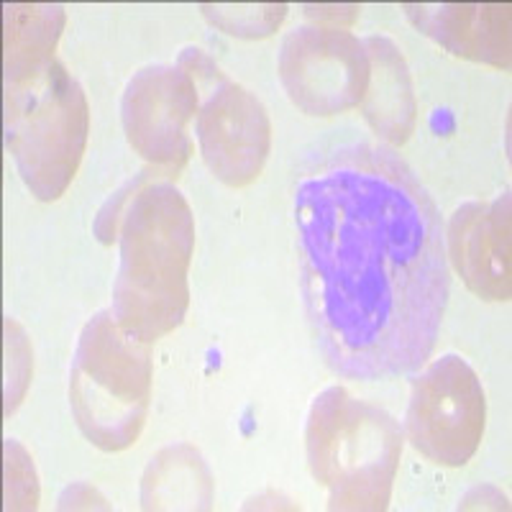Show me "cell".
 <instances>
[{
  "mask_svg": "<svg viewBox=\"0 0 512 512\" xmlns=\"http://www.w3.org/2000/svg\"><path fill=\"white\" fill-rule=\"evenodd\" d=\"M292 216L305 315L326 367L379 382L425 364L451 280L441 213L405 159L382 144L310 159Z\"/></svg>",
  "mask_w": 512,
  "mask_h": 512,
  "instance_id": "cell-1",
  "label": "cell"
},
{
  "mask_svg": "<svg viewBox=\"0 0 512 512\" xmlns=\"http://www.w3.org/2000/svg\"><path fill=\"white\" fill-rule=\"evenodd\" d=\"M118 190L95 221L103 244H121L111 315L126 336L154 344L182 323L190 305L187 269L195 221L182 192L141 172L134 195Z\"/></svg>",
  "mask_w": 512,
  "mask_h": 512,
  "instance_id": "cell-2",
  "label": "cell"
},
{
  "mask_svg": "<svg viewBox=\"0 0 512 512\" xmlns=\"http://www.w3.org/2000/svg\"><path fill=\"white\" fill-rule=\"evenodd\" d=\"M305 448L328 510H387L402 456V428L387 410L328 387L310 405Z\"/></svg>",
  "mask_w": 512,
  "mask_h": 512,
  "instance_id": "cell-3",
  "label": "cell"
},
{
  "mask_svg": "<svg viewBox=\"0 0 512 512\" xmlns=\"http://www.w3.org/2000/svg\"><path fill=\"white\" fill-rule=\"evenodd\" d=\"M88 98L59 59L6 82V146L36 200L70 187L88 144Z\"/></svg>",
  "mask_w": 512,
  "mask_h": 512,
  "instance_id": "cell-4",
  "label": "cell"
},
{
  "mask_svg": "<svg viewBox=\"0 0 512 512\" xmlns=\"http://www.w3.org/2000/svg\"><path fill=\"white\" fill-rule=\"evenodd\" d=\"M149 400V344L126 336L111 310H98L82 328L70 367L77 428L100 451H123L141 436Z\"/></svg>",
  "mask_w": 512,
  "mask_h": 512,
  "instance_id": "cell-5",
  "label": "cell"
},
{
  "mask_svg": "<svg viewBox=\"0 0 512 512\" xmlns=\"http://www.w3.org/2000/svg\"><path fill=\"white\" fill-rule=\"evenodd\" d=\"M203 95L195 128L210 175L228 187H246L262 175L272 146V123L254 93L228 80L203 49L187 47L177 59Z\"/></svg>",
  "mask_w": 512,
  "mask_h": 512,
  "instance_id": "cell-6",
  "label": "cell"
},
{
  "mask_svg": "<svg viewBox=\"0 0 512 512\" xmlns=\"http://www.w3.org/2000/svg\"><path fill=\"white\" fill-rule=\"evenodd\" d=\"M482 382L459 354H443L413 377L405 431L415 451L433 464L464 466L484 433Z\"/></svg>",
  "mask_w": 512,
  "mask_h": 512,
  "instance_id": "cell-7",
  "label": "cell"
},
{
  "mask_svg": "<svg viewBox=\"0 0 512 512\" xmlns=\"http://www.w3.org/2000/svg\"><path fill=\"white\" fill-rule=\"evenodd\" d=\"M280 80L308 116H336L364 103L369 57L364 41L333 26H297L280 47Z\"/></svg>",
  "mask_w": 512,
  "mask_h": 512,
  "instance_id": "cell-8",
  "label": "cell"
},
{
  "mask_svg": "<svg viewBox=\"0 0 512 512\" xmlns=\"http://www.w3.org/2000/svg\"><path fill=\"white\" fill-rule=\"evenodd\" d=\"M198 105V88L180 64L141 67L121 98V121L131 149L167 177L177 175L192 154L187 126L198 118Z\"/></svg>",
  "mask_w": 512,
  "mask_h": 512,
  "instance_id": "cell-9",
  "label": "cell"
},
{
  "mask_svg": "<svg viewBox=\"0 0 512 512\" xmlns=\"http://www.w3.org/2000/svg\"><path fill=\"white\" fill-rule=\"evenodd\" d=\"M443 241L446 256L474 295L502 303L510 300V192H502L495 200L459 205Z\"/></svg>",
  "mask_w": 512,
  "mask_h": 512,
  "instance_id": "cell-10",
  "label": "cell"
},
{
  "mask_svg": "<svg viewBox=\"0 0 512 512\" xmlns=\"http://www.w3.org/2000/svg\"><path fill=\"white\" fill-rule=\"evenodd\" d=\"M410 24L446 52L510 70V6L502 3H438L402 6Z\"/></svg>",
  "mask_w": 512,
  "mask_h": 512,
  "instance_id": "cell-11",
  "label": "cell"
},
{
  "mask_svg": "<svg viewBox=\"0 0 512 512\" xmlns=\"http://www.w3.org/2000/svg\"><path fill=\"white\" fill-rule=\"evenodd\" d=\"M369 85L364 95V118L379 139L400 146L410 139L418 121L413 80L397 44L387 36H367Z\"/></svg>",
  "mask_w": 512,
  "mask_h": 512,
  "instance_id": "cell-12",
  "label": "cell"
},
{
  "mask_svg": "<svg viewBox=\"0 0 512 512\" xmlns=\"http://www.w3.org/2000/svg\"><path fill=\"white\" fill-rule=\"evenodd\" d=\"M213 505V477L203 456L187 443L162 448L141 479L144 510H208Z\"/></svg>",
  "mask_w": 512,
  "mask_h": 512,
  "instance_id": "cell-13",
  "label": "cell"
},
{
  "mask_svg": "<svg viewBox=\"0 0 512 512\" xmlns=\"http://www.w3.org/2000/svg\"><path fill=\"white\" fill-rule=\"evenodd\" d=\"M62 6H6V82L39 70L54 59L64 29Z\"/></svg>",
  "mask_w": 512,
  "mask_h": 512,
  "instance_id": "cell-14",
  "label": "cell"
},
{
  "mask_svg": "<svg viewBox=\"0 0 512 512\" xmlns=\"http://www.w3.org/2000/svg\"><path fill=\"white\" fill-rule=\"evenodd\" d=\"M210 24L241 39H256V36H269L285 18L287 6H200Z\"/></svg>",
  "mask_w": 512,
  "mask_h": 512,
  "instance_id": "cell-15",
  "label": "cell"
},
{
  "mask_svg": "<svg viewBox=\"0 0 512 512\" xmlns=\"http://www.w3.org/2000/svg\"><path fill=\"white\" fill-rule=\"evenodd\" d=\"M6 469H8V510H34L36 500H39V487H36V477H34V466H26L24 474H18V459L16 451H13L11 441H6Z\"/></svg>",
  "mask_w": 512,
  "mask_h": 512,
  "instance_id": "cell-16",
  "label": "cell"
}]
</instances>
